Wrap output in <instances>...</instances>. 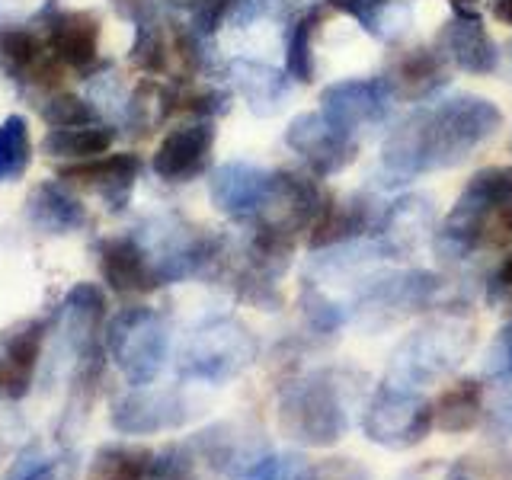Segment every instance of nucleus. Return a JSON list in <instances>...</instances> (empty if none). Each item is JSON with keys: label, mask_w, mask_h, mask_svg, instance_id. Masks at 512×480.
Wrapping results in <instances>:
<instances>
[{"label": "nucleus", "mask_w": 512, "mask_h": 480, "mask_svg": "<svg viewBox=\"0 0 512 480\" xmlns=\"http://www.w3.org/2000/svg\"><path fill=\"white\" fill-rule=\"evenodd\" d=\"M352 423L343 397V381L330 372H314L285 384L279 394V426L288 439L311 448L336 445Z\"/></svg>", "instance_id": "1"}, {"label": "nucleus", "mask_w": 512, "mask_h": 480, "mask_svg": "<svg viewBox=\"0 0 512 480\" xmlns=\"http://www.w3.org/2000/svg\"><path fill=\"white\" fill-rule=\"evenodd\" d=\"M103 346L112 365L125 375L132 388L151 384L164 372L170 356V324L167 317L154 308H122L109 317L103 330Z\"/></svg>", "instance_id": "2"}, {"label": "nucleus", "mask_w": 512, "mask_h": 480, "mask_svg": "<svg viewBox=\"0 0 512 480\" xmlns=\"http://www.w3.org/2000/svg\"><path fill=\"white\" fill-rule=\"evenodd\" d=\"M362 429L368 442L391 448V452H407L436 429V416H432V404H426L416 388L384 378L362 410Z\"/></svg>", "instance_id": "3"}, {"label": "nucleus", "mask_w": 512, "mask_h": 480, "mask_svg": "<svg viewBox=\"0 0 512 480\" xmlns=\"http://www.w3.org/2000/svg\"><path fill=\"white\" fill-rule=\"evenodd\" d=\"M256 356L253 336L237 324V320L218 317L202 324L189 336L180 356V375L186 381H208L224 384L240 375Z\"/></svg>", "instance_id": "4"}, {"label": "nucleus", "mask_w": 512, "mask_h": 480, "mask_svg": "<svg viewBox=\"0 0 512 480\" xmlns=\"http://www.w3.org/2000/svg\"><path fill=\"white\" fill-rule=\"evenodd\" d=\"M186 400L176 391H148L132 388L112 404L109 423L122 436H154V432L180 429L186 423Z\"/></svg>", "instance_id": "5"}, {"label": "nucleus", "mask_w": 512, "mask_h": 480, "mask_svg": "<svg viewBox=\"0 0 512 480\" xmlns=\"http://www.w3.org/2000/svg\"><path fill=\"white\" fill-rule=\"evenodd\" d=\"M215 148V125L212 122H189L160 138L151 167L167 183H189L208 167V157Z\"/></svg>", "instance_id": "6"}, {"label": "nucleus", "mask_w": 512, "mask_h": 480, "mask_svg": "<svg viewBox=\"0 0 512 480\" xmlns=\"http://www.w3.org/2000/svg\"><path fill=\"white\" fill-rule=\"evenodd\" d=\"M199 461H205L208 468H215L218 474L228 477H244L253 464H260L266 458V445L256 432H247L244 426L234 423H218L196 432L186 442Z\"/></svg>", "instance_id": "7"}, {"label": "nucleus", "mask_w": 512, "mask_h": 480, "mask_svg": "<svg viewBox=\"0 0 512 480\" xmlns=\"http://www.w3.org/2000/svg\"><path fill=\"white\" fill-rule=\"evenodd\" d=\"M48 330H52V320L39 317L4 333V343H0V397L4 400H23L32 391Z\"/></svg>", "instance_id": "8"}, {"label": "nucleus", "mask_w": 512, "mask_h": 480, "mask_svg": "<svg viewBox=\"0 0 512 480\" xmlns=\"http://www.w3.org/2000/svg\"><path fill=\"white\" fill-rule=\"evenodd\" d=\"M100 272H103V282L109 285V292H116V295H144L160 288L151 256L135 234L103 240Z\"/></svg>", "instance_id": "9"}, {"label": "nucleus", "mask_w": 512, "mask_h": 480, "mask_svg": "<svg viewBox=\"0 0 512 480\" xmlns=\"http://www.w3.org/2000/svg\"><path fill=\"white\" fill-rule=\"evenodd\" d=\"M48 52L58 64L87 71L100 55V20L90 10H58L48 20Z\"/></svg>", "instance_id": "10"}, {"label": "nucleus", "mask_w": 512, "mask_h": 480, "mask_svg": "<svg viewBox=\"0 0 512 480\" xmlns=\"http://www.w3.org/2000/svg\"><path fill=\"white\" fill-rule=\"evenodd\" d=\"M0 61L16 74V80H29L32 87H58L61 64L45 42L32 29L0 26Z\"/></svg>", "instance_id": "11"}, {"label": "nucleus", "mask_w": 512, "mask_h": 480, "mask_svg": "<svg viewBox=\"0 0 512 480\" xmlns=\"http://www.w3.org/2000/svg\"><path fill=\"white\" fill-rule=\"evenodd\" d=\"M141 173V160L138 154H100L90 160H74V164L61 167L58 176L61 180H77L87 186H100L103 196L112 202V208H122L128 202V189L135 186Z\"/></svg>", "instance_id": "12"}, {"label": "nucleus", "mask_w": 512, "mask_h": 480, "mask_svg": "<svg viewBox=\"0 0 512 480\" xmlns=\"http://www.w3.org/2000/svg\"><path fill=\"white\" fill-rule=\"evenodd\" d=\"M29 221L45 234H68L87 224V212L71 192H64L58 183H42L29 192Z\"/></svg>", "instance_id": "13"}, {"label": "nucleus", "mask_w": 512, "mask_h": 480, "mask_svg": "<svg viewBox=\"0 0 512 480\" xmlns=\"http://www.w3.org/2000/svg\"><path fill=\"white\" fill-rule=\"evenodd\" d=\"M272 180H263L260 173L250 167H221L212 180V199L218 202L221 212L228 215H247L253 208H260L269 196Z\"/></svg>", "instance_id": "14"}, {"label": "nucleus", "mask_w": 512, "mask_h": 480, "mask_svg": "<svg viewBox=\"0 0 512 480\" xmlns=\"http://www.w3.org/2000/svg\"><path fill=\"white\" fill-rule=\"evenodd\" d=\"M480 407H484V388L474 378L455 381L452 388H445L439 400L432 404L436 416V429L458 436V432H471L480 423Z\"/></svg>", "instance_id": "15"}, {"label": "nucleus", "mask_w": 512, "mask_h": 480, "mask_svg": "<svg viewBox=\"0 0 512 480\" xmlns=\"http://www.w3.org/2000/svg\"><path fill=\"white\" fill-rule=\"evenodd\" d=\"M116 132L100 122L93 125H74V128H48L42 138V151L48 157H64V160H90L100 157L112 148Z\"/></svg>", "instance_id": "16"}, {"label": "nucleus", "mask_w": 512, "mask_h": 480, "mask_svg": "<svg viewBox=\"0 0 512 480\" xmlns=\"http://www.w3.org/2000/svg\"><path fill=\"white\" fill-rule=\"evenodd\" d=\"M154 452L144 445H103L93 455L87 480H148Z\"/></svg>", "instance_id": "17"}, {"label": "nucleus", "mask_w": 512, "mask_h": 480, "mask_svg": "<svg viewBox=\"0 0 512 480\" xmlns=\"http://www.w3.org/2000/svg\"><path fill=\"white\" fill-rule=\"evenodd\" d=\"M32 164L29 122L23 116H7L0 122V183L23 180Z\"/></svg>", "instance_id": "18"}, {"label": "nucleus", "mask_w": 512, "mask_h": 480, "mask_svg": "<svg viewBox=\"0 0 512 480\" xmlns=\"http://www.w3.org/2000/svg\"><path fill=\"white\" fill-rule=\"evenodd\" d=\"M74 474H77L74 452L48 455L42 448H26L10 468L7 480H74Z\"/></svg>", "instance_id": "19"}, {"label": "nucleus", "mask_w": 512, "mask_h": 480, "mask_svg": "<svg viewBox=\"0 0 512 480\" xmlns=\"http://www.w3.org/2000/svg\"><path fill=\"white\" fill-rule=\"evenodd\" d=\"M42 119L48 122V128H74L100 122V112L74 93H58L42 106Z\"/></svg>", "instance_id": "20"}, {"label": "nucleus", "mask_w": 512, "mask_h": 480, "mask_svg": "<svg viewBox=\"0 0 512 480\" xmlns=\"http://www.w3.org/2000/svg\"><path fill=\"white\" fill-rule=\"evenodd\" d=\"M244 480H320L301 455H266L244 474Z\"/></svg>", "instance_id": "21"}, {"label": "nucleus", "mask_w": 512, "mask_h": 480, "mask_svg": "<svg viewBox=\"0 0 512 480\" xmlns=\"http://www.w3.org/2000/svg\"><path fill=\"white\" fill-rule=\"evenodd\" d=\"M148 480H202L199 458L189 445H170L154 455V468Z\"/></svg>", "instance_id": "22"}, {"label": "nucleus", "mask_w": 512, "mask_h": 480, "mask_svg": "<svg viewBox=\"0 0 512 480\" xmlns=\"http://www.w3.org/2000/svg\"><path fill=\"white\" fill-rule=\"evenodd\" d=\"M311 32H314V13L295 23L292 36H288V71L295 80L308 84L314 74V58H311Z\"/></svg>", "instance_id": "23"}, {"label": "nucleus", "mask_w": 512, "mask_h": 480, "mask_svg": "<svg viewBox=\"0 0 512 480\" xmlns=\"http://www.w3.org/2000/svg\"><path fill=\"white\" fill-rule=\"evenodd\" d=\"M490 375L493 378L512 375V320L500 330V336H496V343L490 349Z\"/></svg>", "instance_id": "24"}, {"label": "nucleus", "mask_w": 512, "mask_h": 480, "mask_svg": "<svg viewBox=\"0 0 512 480\" xmlns=\"http://www.w3.org/2000/svg\"><path fill=\"white\" fill-rule=\"evenodd\" d=\"M240 0H205L202 4V29H215Z\"/></svg>", "instance_id": "25"}, {"label": "nucleus", "mask_w": 512, "mask_h": 480, "mask_svg": "<svg viewBox=\"0 0 512 480\" xmlns=\"http://www.w3.org/2000/svg\"><path fill=\"white\" fill-rule=\"evenodd\" d=\"M487 429H490V436H496V439H512V404H506V407L496 410V413L490 416Z\"/></svg>", "instance_id": "26"}, {"label": "nucleus", "mask_w": 512, "mask_h": 480, "mask_svg": "<svg viewBox=\"0 0 512 480\" xmlns=\"http://www.w3.org/2000/svg\"><path fill=\"white\" fill-rule=\"evenodd\" d=\"M375 4H381V0H330V7L346 10V13H352V16H359V20H365V10H368V7H375Z\"/></svg>", "instance_id": "27"}, {"label": "nucleus", "mask_w": 512, "mask_h": 480, "mask_svg": "<svg viewBox=\"0 0 512 480\" xmlns=\"http://www.w3.org/2000/svg\"><path fill=\"white\" fill-rule=\"evenodd\" d=\"M490 10L500 23L512 26V0H490Z\"/></svg>", "instance_id": "28"}, {"label": "nucleus", "mask_w": 512, "mask_h": 480, "mask_svg": "<svg viewBox=\"0 0 512 480\" xmlns=\"http://www.w3.org/2000/svg\"><path fill=\"white\" fill-rule=\"evenodd\" d=\"M496 285L512 288V253H509V256H503L500 269H496Z\"/></svg>", "instance_id": "29"}, {"label": "nucleus", "mask_w": 512, "mask_h": 480, "mask_svg": "<svg viewBox=\"0 0 512 480\" xmlns=\"http://www.w3.org/2000/svg\"><path fill=\"white\" fill-rule=\"evenodd\" d=\"M116 4H119V7L132 4V16H138V20H144V10H148L151 0H116Z\"/></svg>", "instance_id": "30"}]
</instances>
